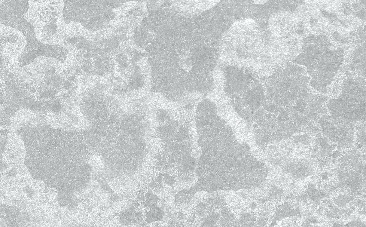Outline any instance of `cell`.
<instances>
[{"mask_svg": "<svg viewBox=\"0 0 366 227\" xmlns=\"http://www.w3.org/2000/svg\"><path fill=\"white\" fill-rule=\"evenodd\" d=\"M163 213L161 209L154 207L151 210L147 213V220L153 222L161 220L163 218Z\"/></svg>", "mask_w": 366, "mask_h": 227, "instance_id": "cell-1", "label": "cell"}, {"mask_svg": "<svg viewBox=\"0 0 366 227\" xmlns=\"http://www.w3.org/2000/svg\"><path fill=\"white\" fill-rule=\"evenodd\" d=\"M352 200L351 197L349 196H341L335 200V202L338 206L343 207Z\"/></svg>", "mask_w": 366, "mask_h": 227, "instance_id": "cell-2", "label": "cell"}, {"mask_svg": "<svg viewBox=\"0 0 366 227\" xmlns=\"http://www.w3.org/2000/svg\"><path fill=\"white\" fill-rule=\"evenodd\" d=\"M163 179L165 183L169 186H172L175 182V177L168 174H165L163 176Z\"/></svg>", "mask_w": 366, "mask_h": 227, "instance_id": "cell-3", "label": "cell"}, {"mask_svg": "<svg viewBox=\"0 0 366 227\" xmlns=\"http://www.w3.org/2000/svg\"><path fill=\"white\" fill-rule=\"evenodd\" d=\"M177 217L180 221H183L187 219L186 215L182 212H180L177 213Z\"/></svg>", "mask_w": 366, "mask_h": 227, "instance_id": "cell-4", "label": "cell"}, {"mask_svg": "<svg viewBox=\"0 0 366 227\" xmlns=\"http://www.w3.org/2000/svg\"><path fill=\"white\" fill-rule=\"evenodd\" d=\"M267 2H266V1H254V3L255 4L259 5H263L265 4V3H266Z\"/></svg>", "mask_w": 366, "mask_h": 227, "instance_id": "cell-5", "label": "cell"}]
</instances>
